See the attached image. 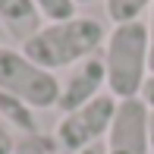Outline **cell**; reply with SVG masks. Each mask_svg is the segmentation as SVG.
Instances as JSON below:
<instances>
[{
  "instance_id": "16",
  "label": "cell",
  "mask_w": 154,
  "mask_h": 154,
  "mask_svg": "<svg viewBox=\"0 0 154 154\" xmlns=\"http://www.w3.org/2000/svg\"><path fill=\"white\" fill-rule=\"evenodd\" d=\"M148 132H151V154H154V110H151V126H148Z\"/></svg>"
},
{
  "instance_id": "10",
  "label": "cell",
  "mask_w": 154,
  "mask_h": 154,
  "mask_svg": "<svg viewBox=\"0 0 154 154\" xmlns=\"http://www.w3.org/2000/svg\"><path fill=\"white\" fill-rule=\"evenodd\" d=\"M35 6H38L41 19H44V25H54V22H69V19H75L79 13H75V0H35Z\"/></svg>"
},
{
  "instance_id": "1",
  "label": "cell",
  "mask_w": 154,
  "mask_h": 154,
  "mask_svg": "<svg viewBox=\"0 0 154 154\" xmlns=\"http://www.w3.org/2000/svg\"><path fill=\"white\" fill-rule=\"evenodd\" d=\"M101 60H104V69H107V91L116 101L138 97L151 75L148 22L135 19V22L113 25L101 47Z\"/></svg>"
},
{
  "instance_id": "6",
  "label": "cell",
  "mask_w": 154,
  "mask_h": 154,
  "mask_svg": "<svg viewBox=\"0 0 154 154\" xmlns=\"http://www.w3.org/2000/svg\"><path fill=\"white\" fill-rule=\"evenodd\" d=\"M104 85H107V69H104L101 54H94V57L75 63V66L66 72V79H60V101H57V110L69 113V110L85 107L88 101H94V97L104 94V91H101Z\"/></svg>"
},
{
  "instance_id": "11",
  "label": "cell",
  "mask_w": 154,
  "mask_h": 154,
  "mask_svg": "<svg viewBox=\"0 0 154 154\" xmlns=\"http://www.w3.org/2000/svg\"><path fill=\"white\" fill-rule=\"evenodd\" d=\"M54 148H57V142L41 132V135H22L16 142V151L13 154H54Z\"/></svg>"
},
{
  "instance_id": "8",
  "label": "cell",
  "mask_w": 154,
  "mask_h": 154,
  "mask_svg": "<svg viewBox=\"0 0 154 154\" xmlns=\"http://www.w3.org/2000/svg\"><path fill=\"white\" fill-rule=\"evenodd\" d=\"M0 120H3V126L22 132V135H41L38 123H35V110L29 104H22L19 97H10L3 91H0Z\"/></svg>"
},
{
  "instance_id": "12",
  "label": "cell",
  "mask_w": 154,
  "mask_h": 154,
  "mask_svg": "<svg viewBox=\"0 0 154 154\" xmlns=\"http://www.w3.org/2000/svg\"><path fill=\"white\" fill-rule=\"evenodd\" d=\"M16 142H19V138H13L10 126H0V154H13V151H16Z\"/></svg>"
},
{
  "instance_id": "4",
  "label": "cell",
  "mask_w": 154,
  "mask_h": 154,
  "mask_svg": "<svg viewBox=\"0 0 154 154\" xmlns=\"http://www.w3.org/2000/svg\"><path fill=\"white\" fill-rule=\"evenodd\" d=\"M116 97L110 91H104L101 97L88 101L85 107L79 110H69V113L60 116L57 129H54V142H57L60 151L66 154H75L82 148H91V145L104 142L110 132V123H113V113H116Z\"/></svg>"
},
{
  "instance_id": "3",
  "label": "cell",
  "mask_w": 154,
  "mask_h": 154,
  "mask_svg": "<svg viewBox=\"0 0 154 154\" xmlns=\"http://www.w3.org/2000/svg\"><path fill=\"white\" fill-rule=\"evenodd\" d=\"M0 91L19 97L32 110H51L60 101V79L22 54V47L0 44Z\"/></svg>"
},
{
  "instance_id": "5",
  "label": "cell",
  "mask_w": 154,
  "mask_h": 154,
  "mask_svg": "<svg viewBox=\"0 0 154 154\" xmlns=\"http://www.w3.org/2000/svg\"><path fill=\"white\" fill-rule=\"evenodd\" d=\"M151 110L145 107L142 97H129V101L116 104L110 132L104 138L107 154H151Z\"/></svg>"
},
{
  "instance_id": "7",
  "label": "cell",
  "mask_w": 154,
  "mask_h": 154,
  "mask_svg": "<svg viewBox=\"0 0 154 154\" xmlns=\"http://www.w3.org/2000/svg\"><path fill=\"white\" fill-rule=\"evenodd\" d=\"M41 13L35 0H0V25L16 41H29L35 32H41Z\"/></svg>"
},
{
  "instance_id": "15",
  "label": "cell",
  "mask_w": 154,
  "mask_h": 154,
  "mask_svg": "<svg viewBox=\"0 0 154 154\" xmlns=\"http://www.w3.org/2000/svg\"><path fill=\"white\" fill-rule=\"evenodd\" d=\"M75 154H107V145L97 142V145H91V148H82V151H75Z\"/></svg>"
},
{
  "instance_id": "9",
  "label": "cell",
  "mask_w": 154,
  "mask_h": 154,
  "mask_svg": "<svg viewBox=\"0 0 154 154\" xmlns=\"http://www.w3.org/2000/svg\"><path fill=\"white\" fill-rule=\"evenodd\" d=\"M154 0H104L107 6V16L113 19V25H123V22H135L142 19L145 10H151Z\"/></svg>"
},
{
  "instance_id": "17",
  "label": "cell",
  "mask_w": 154,
  "mask_h": 154,
  "mask_svg": "<svg viewBox=\"0 0 154 154\" xmlns=\"http://www.w3.org/2000/svg\"><path fill=\"white\" fill-rule=\"evenodd\" d=\"M75 3H94V0H75Z\"/></svg>"
},
{
  "instance_id": "13",
  "label": "cell",
  "mask_w": 154,
  "mask_h": 154,
  "mask_svg": "<svg viewBox=\"0 0 154 154\" xmlns=\"http://www.w3.org/2000/svg\"><path fill=\"white\" fill-rule=\"evenodd\" d=\"M145 101V107L148 110H154V72L148 75V82H145V88H142V94H138Z\"/></svg>"
},
{
  "instance_id": "2",
  "label": "cell",
  "mask_w": 154,
  "mask_h": 154,
  "mask_svg": "<svg viewBox=\"0 0 154 154\" xmlns=\"http://www.w3.org/2000/svg\"><path fill=\"white\" fill-rule=\"evenodd\" d=\"M104 41H107V32L97 19L75 16L69 22L41 25V32H35L22 44V54L38 66L57 72V69H72L75 63L94 57L104 47Z\"/></svg>"
},
{
  "instance_id": "14",
  "label": "cell",
  "mask_w": 154,
  "mask_h": 154,
  "mask_svg": "<svg viewBox=\"0 0 154 154\" xmlns=\"http://www.w3.org/2000/svg\"><path fill=\"white\" fill-rule=\"evenodd\" d=\"M148 35H151V72H154V3H151V22H148Z\"/></svg>"
}]
</instances>
